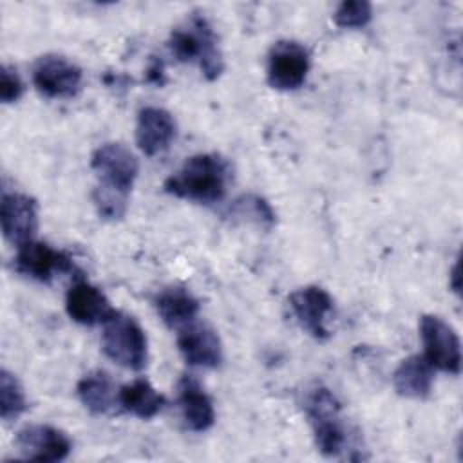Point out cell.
<instances>
[{"mask_svg":"<svg viewBox=\"0 0 463 463\" xmlns=\"http://www.w3.org/2000/svg\"><path fill=\"white\" fill-rule=\"evenodd\" d=\"M450 279H452V289H454L456 293H459V264H458V262L452 266Z\"/></svg>","mask_w":463,"mask_h":463,"instance_id":"obj_26","label":"cell"},{"mask_svg":"<svg viewBox=\"0 0 463 463\" xmlns=\"http://www.w3.org/2000/svg\"><path fill=\"white\" fill-rule=\"evenodd\" d=\"M14 445L24 459L54 463L63 461L71 449V438L52 425H27L14 439Z\"/></svg>","mask_w":463,"mask_h":463,"instance_id":"obj_12","label":"cell"},{"mask_svg":"<svg viewBox=\"0 0 463 463\" xmlns=\"http://www.w3.org/2000/svg\"><path fill=\"white\" fill-rule=\"evenodd\" d=\"M154 307L170 329H181L199 317V300L183 286H168L154 298Z\"/></svg>","mask_w":463,"mask_h":463,"instance_id":"obj_18","label":"cell"},{"mask_svg":"<svg viewBox=\"0 0 463 463\" xmlns=\"http://www.w3.org/2000/svg\"><path fill=\"white\" fill-rule=\"evenodd\" d=\"M434 367L421 354L407 356L392 373L394 391L403 398L425 400L432 392Z\"/></svg>","mask_w":463,"mask_h":463,"instance_id":"obj_17","label":"cell"},{"mask_svg":"<svg viewBox=\"0 0 463 463\" xmlns=\"http://www.w3.org/2000/svg\"><path fill=\"white\" fill-rule=\"evenodd\" d=\"M76 394L81 405L92 414H105L118 403L116 385L105 371H90L83 374L76 385Z\"/></svg>","mask_w":463,"mask_h":463,"instance_id":"obj_19","label":"cell"},{"mask_svg":"<svg viewBox=\"0 0 463 463\" xmlns=\"http://www.w3.org/2000/svg\"><path fill=\"white\" fill-rule=\"evenodd\" d=\"M90 168L99 179L98 186L128 195L136 183L139 163L125 145L105 143L92 152Z\"/></svg>","mask_w":463,"mask_h":463,"instance_id":"obj_6","label":"cell"},{"mask_svg":"<svg viewBox=\"0 0 463 463\" xmlns=\"http://www.w3.org/2000/svg\"><path fill=\"white\" fill-rule=\"evenodd\" d=\"M226 217L235 222H248L262 230H271L275 224V212L269 203L257 194H244L237 197L226 210Z\"/></svg>","mask_w":463,"mask_h":463,"instance_id":"obj_21","label":"cell"},{"mask_svg":"<svg viewBox=\"0 0 463 463\" xmlns=\"http://www.w3.org/2000/svg\"><path fill=\"white\" fill-rule=\"evenodd\" d=\"M118 403L125 412H130L141 420H150L163 411L166 400L152 387L148 380L136 378L119 389Z\"/></svg>","mask_w":463,"mask_h":463,"instance_id":"obj_20","label":"cell"},{"mask_svg":"<svg viewBox=\"0 0 463 463\" xmlns=\"http://www.w3.org/2000/svg\"><path fill=\"white\" fill-rule=\"evenodd\" d=\"M300 405L313 430L317 449L327 458L340 456L349 445V430L333 391L322 383H311L304 389Z\"/></svg>","mask_w":463,"mask_h":463,"instance_id":"obj_2","label":"cell"},{"mask_svg":"<svg viewBox=\"0 0 463 463\" xmlns=\"http://www.w3.org/2000/svg\"><path fill=\"white\" fill-rule=\"evenodd\" d=\"M177 349L184 362L194 367L215 369L222 362V344L212 326L194 320L177 329Z\"/></svg>","mask_w":463,"mask_h":463,"instance_id":"obj_13","label":"cell"},{"mask_svg":"<svg viewBox=\"0 0 463 463\" xmlns=\"http://www.w3.org/2000/svg\"><path fill=\"white\" fill-rule=\"evenodd\" d=\"M177 389H179V409H181L184 425L194 432L208 430L215 421V409H213L212 398L204 392L201 383L190 374H184L179 380Z\"/></svg>","mask_w":463,"mask_h":463,"instance_id":"obj_16","label":"cell"},{"mask_svg":"<svg viewBox=\"0 0 463 463\" xmlns=\"http://www.w3.org/2000/svg\"><path fill=\"white\" fill-rule=\"evenodd\" d=\"M83 81L81 69L60 54L40 56L33 67V83L45 98H72Z\"/></svg>","mask_w":463,"mask_h":463,"instance_id":"obj_8","label":"cell"},{"mask_svg":"<svg viewBox=\"0 0 463 463\" xmlns=\"http://www.w3.org/2000/svg\"><path fill=\"white\" fill-rule=\"evenodd\" d=\"M168 49L179 61L197 63L208 81L217 80L224 71L217 36L203 14L195 13L184 25L175 27L170 33Z\"/></svg>","mask_w":463,"mask_h":463,"instance_id":"obj_3","label":"cell"},{"mask_svg":"<svg viewBox=\"0 0 463 463\" xmlns=\"http://www.w3.org/2000/svg\"><path fill=\"white\" fill-rule=\"evenodd\" d=\"M177 125L174 116L161 107H143L137 112L136 143L139 150L152 157L165 152L174 141Z\"/></svg>","mask_w":463,"mask_h":463,"instance_id":"obj_15","label":"cell"},{"mask_svg":"<svg viewBox=\"0 0 463 463\" xmlns=\"http://www.w3.org/2000/svg\"><path fill=\"white\" fill-rule=\"evenodd\" d=\"M16 250V271L38 282H49L56 275L74 273L78 269L67 253L54 250L47 242H40L36 239L18 246Z\"/></svg>","mask_w":463,"mask_h":463,"instance_id":"obj_11","label":"cell"},{"mask_svg":"<svg viewBox=\"0 0 463 463\" xmlns=\"http://www.w3.org/2000/svg\"><path fill=\"white\" fill-rule=\"evenodd\" d=\"M24 92V83L16 72V69L9 65H2L0 72V99L2 103L9 105L14 103Z\"/></svg>","mask_w":463,"mask_h":463,"instance_id":"obj_25","label":"cell"},{"mask_svg":"<svg viewBox=\"0 0 463 463\" xmlns=\"http://www.w3.org/2000/svg\"><path fill=\"white\" fill-rule=\"evenodd\" d=\"M420 336L423 342V356L434 369L459 374L461 344L452 326L436 315H423L420 320Z\"/></svg>","mask_w":463,"mask_h":463,"instance_id":"obj_5","label":"cell"},{"mask_svg":"<svg viewBox=\"0 0 463 463\" xmlns=\"http://www.w3.org/2000/svg\"><path fill=\"white\" fill-rule=\"evenodd\" d=\"M92 201H94V206H96L99 217H103L107 221H118L127 212L128 195H123L119 192H114V190H109L103 186H96L92 192Z\"/></svg>","mask_w":463,"mask_h":463,"instance_id":"obj_24","label":"cell"},{"mask_svg":"<svg viewBox=\"0 0 463 463\" xmlns=\"http://www.w3.org/2000/svg\"><path fill=\"white\" fill-rule=\"evenodd\" d=\"M65 309L67 315L81 326L105 324L116 313L107 295L87 280H76L69 288Z\"/></svg>","mask_w":463,"mask_h":463,"instance_id":"obj_14","label":"cell"},{"mask_svg":"<svg viewBox=\"0 0 463 463\" xmlns=\"http://www.w3.org/2000/svg\"><path fill=\"white\" fill-rule=\"evenodd\" d=\"M371 16H373V5L369 2L345 0L336 7L333 20L342 29H358L367 25Z\"/></svg>","mask_w":463,"mask_h":463,"instance_id":"obj_23","label":"cell"},{"mask_svg":"<svg viewBox=\"0 0 463 463\" xmlns=\"http://www.w3.org/2000/svg\"><path fill=\"white\" fill-rule=\"evenodd\" d=\"M291 315L297 324L315 340H327V318L333 313V297L320 286H304L293 291L288 298Z\"/></svg>","mask_w":463,"mask_h":463,"instance_id":"obj_9","label":"cell"},{"mask_svg":"<svg viewBox=\"0 0 463 463\" xmlns=\"http://www.w3.org/2000/svg\"><path fill=\"white\" fill-rule=\"evenodd\" d=\"M27 409V398L16 374L0 371V416L4 421L16 420Z\"/></svg>","mask_w":463,"mask_h":463,"instance_id":"obj_22","label":"cell"},{"mask_svg":"<svg viewBox=\"0 0 463 463\" xmlns=\"http://www.w3.org/2000/svg\"><path fill=\"white\" fill-rule=\"evenodd\" d=\"M0 222L5 241L16 248L34 241L38 232V204L27 194L16 190H2Z\"/></svg>","mask_w":463,"mask_h":463,"instance_id":"obj_10","label":"cell"},{"mask_svg":"<svg viewBox=\"0 0 463 463\" xmlns=\"http://www.w3.org/2000/svg\"><path fill=\"white\" fill-rule=\"evenodd\" d=\"M232 181L230 163L213 152L190 156L183 166L165 179L163 190L177 199L213 204L226 195Z\"/></svg>","mask_w":463,"mask_h":463,"instance_id":"obj_1","label":"cell"},{"mask_svg":"<svg viewBox=\"0 0 463 463\" xmlns=\"http://www.w3.org/2000/svg\"><path fill=\"white\" fill-rule=\"evenodd\" d=\"M309 72V54L293 40L277 42L268 54V83L277 90H295Z\"/></svg>","mask_w":463,"mask_h":463,"instance_id":"obj_7","label":"cell"},{"mask_svg":"<svg viewBox=\"0 0 463 463\" xmlns=\"http://www.w3.org/2000/svg\"><path fill=\"white\" fill-rule=\"evenodd\" d=\"M101 349L107 358L125 369L141 371L146 367V335L139 322L127 313L116 309V313L103 324Z\"/></svg>","mask_w":463,"mask_h":463,"instance_id":"obj_4","label":"cell"}]
</instances>
